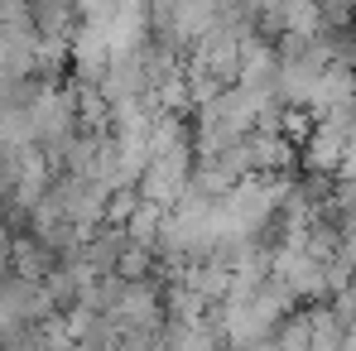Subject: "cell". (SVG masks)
Returning a JSON list of instances; mask_svg holds the SVG:
<instances>
[{
	"mask_svg": "<svg viewBox=\"0 0 356 351\" xmlns=\"http://www.w3.org/2000/svg\"><path fill=\"white\" fill-rule=\"evenodd\" d=\"M352 10H356V0H352Z\"/></svg>",
	"mask_w": 356,
	"mask_h": 351,
	"instance_id": "7c38bea8",
	"label": "cell"
},
{
	"mask_svg": "<svg viewBox=\"0 0 356 351\" xmlns=\"http://www.w3.org/2000/svg\"><path fill=\"white\" fill-rule=\"evenodd\" d=\"M356 101V63H327L308 92V111L323 120V116H337Z\"/></svg>",
	"mask_w": 356,
	"mask_h": 351,
	"instance_id": "277c9868",
	"label": "cell"
},
{
	"mask_svg": "<svg viewBox=\"0 0 356 351\" xmlns=\"http://www.w3.org/2000/svg\"><path fill=\"white\" fill-rule=\"evenodd\" d=\"M245 159H250V174L284 178L294 169V140L284 130H250L245 135Z\"/></svg>",
	"mask_w": 356,
	"mask_h": 351,
	"instance_id": "5b68a950",
	"label": "cell"
},
{
	"mask_svg": "<svg viewBox=\"0 0 356 351\" xmlns=\"http://www.w3.org/2000/svg\"><path fill=\"white\" fill-rule=\"evenodd\" d=\"M193 140L188 145H174V149H164V154H149V164L140 169V197L145 202H159V207H174L178 197L188 193V183H193Z\"/></svg>",
	"mask_w": 356,
	"mask_h": 351,
	"instance_id": "6da1fadb",
	"label": "cell"
},
{
	"mask_svg": "<svg viewBox=\"0 0 356 351\" xmlns=\"http://www.w3.org/2000/svg\"><path fill=\"white\" fill-rule=\"evenodd\" d=\"M212 5H222V10H227V5H232V0H212Z\"/></svg>",
	"mask_w": 356,
	"mask_h": 351,
	"instance_id": "8fae6325",
	"label": "cell"
},
{
	"mask_svg": "<svg viewBox=\"0 0 356 351\" xmlns=\"http://www.w3.org/2000/svg\"><path fill=\"white\" fill-rule=\"evenodd\" d=\"M164 212H169V207H159V202H145V197H140V202H135V212L125 217V236H130V240H140V245H154L159 231H164Z\"/></svg>",
	"mask_w": 356,
	"mask_h": 351,
	"instance_id": "52a82bcc",
	"label": "cell"
},
{
	"mask_svg": "<svg viewBox=\"0 0 356 351\" xmlns=\"http://www.w3.org/2000/svg\"><path fill=\"white\" fill-rule=\"evenodd\" d=\"M106 318L120 323L125 332H159V323H164V298L154 293V284H145V279H120Z\"/></svg>",
	"mask_w": 356,
	"mask_h": 351,
	"instance_id": "7a4b0ae2",
	"label": "cell"
},
{
	"mask_svg": "<svg viewBox=\"0 0 356 351\" xmlns=\"http://www.w3.org/2000/svg\"><path fill=\"white\" fill-rule=\"evenodd\" d=\"M154 270V245H140V240H125L116 255V270L111 275H120V279H145Z\"/></svg>",
	"mask_w": 356,
	"mask_h": 351,
	"instance_id": "9c48e42d",
	"label": "cell"
},
{
	"mask_svg": "<svg viewBox=\"0 0 356 351\" xmlns=\"http://www.w3.org/2000/svg\"><path fill=\"white\" fill-rule=\"evenodd\" d=\"M342 351H356V318L347 323V332H342Z\"/></svg>",
	"mask_w": 356,
	"mask_h": 351,
	"instance_id": "30bf717a",
	"label": "cell"
},
{
	"mask_svg": "<svg viewBox=\"0 0 356 351\" xmlns=\"http://www.w3.org/2000/svg\"><path fill=\"white\" fill-rule=\"evenodd\" d=\"M106 39H111V54H135L149 34V0H116L111 15L102 19Z\"/></svg>",
	"mask_w": 356,
	"mask_h": 351,
	"instance_id": "8992f818",
	"label": "cell"
},
{
	"mask_svg": "<svg viewBox=\"0 0 356 351\" xmlns=\"http://www.w3.org/2000/svg\"><path fill=\"white\" fill-rule=\"evenodd\" d=\"M342 159H347V125H342V120H327V116L313 120V130H308V140H303V169H308V174L337 178Z\"/></svg>",
	"mask_w": 356,
	"mask_h": 351,
	"instance_id": "3957f363",
	"label": "cell"
},
{
	"mask_svg": "<svg viewBox=\"0 0 356 351\" xmlns=\"http://www.w3.org/2000/svg\"><path fill=\"white\" fill-rule=\"evenodd\" d=\"M154 106H159V111H169V116H183V111L193 106V87H188V77H183V72H169V77L154 87Z\"/></svg>",
	"mask_w": 356,
	"mask_h": 351,
	"instance_id": "ba28073f",
	"label": "cell"
}]
</instances>
